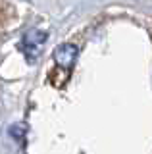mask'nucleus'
<instances>
[{"instance_id":"obj_1","label":"nucleus","mask_w":152,"mask_h":154,"mask_svg":"<svg viewBox=\"0 0 152 154\" xmlns=\"http://www.w3.org/2000/svg\"><path fill=\"white\" fill-rule=\"evenodd\" d=\"M75 56H77V48L73 45H62V46L56 48V52H54L56 62L62 64V66H71L73 60H75Z\"/></svg>"}]
</instances>
